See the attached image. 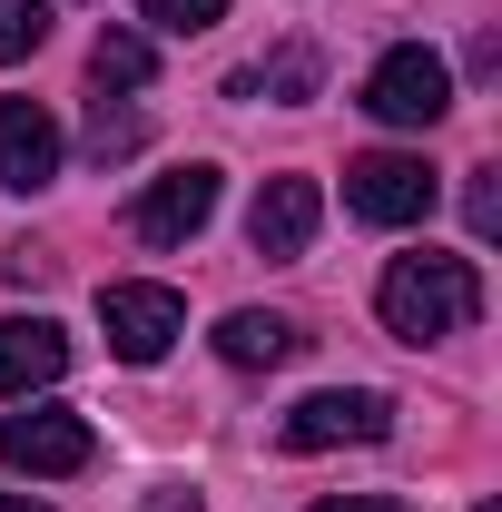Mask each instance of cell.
<instances>
[{
    "mask_svg": "<svg viewBox=\"0 0 502 512\" xmlns=\"http://www.w3.org/2000/svg\"><path fill=\"white\" fill-rule=\"evenodd\" d=\"M375 316H384V335H404V345H443V335H463V325L483 316V276H473V256L414 247V256L384 266Z\"/></svg>",
    "mask_w": 502,
    "mask_h": 512,
    "instance_id": "obj_1",
    "label": "cell"
},
{
    "mask_svg": "<svg viewBox=\"0 0 502 512\" xmlns=\"http://www.w3.org/2000/svg\"><path fill=\"white\" fill-rule=\"evenodd\" d=\"M365 109H375L384 128H434L443 109H453V69H443L424 40H404V50H384V60L365 69Z\"/></svg>",
    "mask_w": 502,
    "mask_h": 512,
    "instance_id": "obj_2",
    "label": "cell"
},
{
    "mask_svg": "<svg viewBox=\"0 0 502 512\" xmlns=\"http://www.w3.org/2000/svg\"><path fill=\"white\" fill-rule=\"evenodd\" d=\"M434 197H443V178L424 158H404V148H375V158L345 168V207L365 227H414V217H434Z\"/></svg>",
    "mask_w": 502,
    "mask_h": 512,
    "instance_id": "obj_3",
    "label": "cell"
},
{
    "mask_svg": "<svg viewBox=\"0 0 502 512\" xmlns=\"http://www.w3.org/2000/svg\"><path fill=\"white\" fill-rule=\"evenodd\" d=\"M394 434V404H384L375 384H335V394H306L286 424H276V444L286 453H325V444H384Z\"/></svg>",
    "mask_w": 502,
    "mask_h": 512,
    "instance_id": "obj_4",
    "label": "cell"
},
{
    "mask_svg": "<svg viewBox=\"0 0 502 512\" xmlns=\"http://www.w3.org/2000/svg\"><path fill=\"white\" fill-rule=\"evenodd\" d=\"M99 453V434L69 414V404H30V414H10L0 424V463L10 473H30V483H60V473H79Z\"/></svg>",
    "mask_w": 502,
    "mask_h": 512,
    "instance_id": "obj_5",
    "label": "cell"
},
{
    "mask_svg": "<svg viewBox=\"0 0 502 512\" xmlns=\"http://www.w3.org/2000/svg\"><path fill=\"white\" fill-rule=\"evenodd\" d=\"M99 325H109V355L119 365H158L188 335V306L168 286H99Z\"/></svg>",
    "mask_w": 502,
    "mask_h": 512,
    "instance_id": "obj_6",
    "label": "cell"
},
{
    "mask_svg": "<svg viewBox=\"0 0 502 512\" xmlns=\"http://www.w3.org/2000/svg\"><path fill=\"white\" fill-rule=\"evenodd\" d=\"M207 217H217V168H207V158L168 168V178H148V188H138V207H128V227H138L148 247H188Z\"/></svg>",
    "mask_w": 502,
    "mask_h": 512,
    "instance_id": "obj_7",
    "label": "cell"
},
{
    "mask_svg": "<svg viewBox=\"0 0 502 512\" xmlns=\"http://www.w3.org/2000/svg\"><path fill=\"white\" fill-rule=\"evenodd\" d=\"M315 217H325V188H315V178H266L256 207H247V247L256 256H306Z\"/></svg>",
    "mask_w": 502,
    "mask_h": 512,
    "instance_id": "obj_8",
    "label": "cell"
},
{
    "mask_svg": "<svg viewBox=\"0 0 502 512\" xmlns=\"http://www.w3.org/2000/svg\"><path fill=\"white\" fill-rule=\"evenodd\" d=\"M60 178V119L40 99H0V188H50Z\"/></svg>",
    "mask_w": 502,
    "mask_h": 512,
    "instance_id": "obj_9",
    "label": "cell"
},
{
    "mask_svg": "<svg viewBox=\"0 0 502 512\" xmlns=\"http://www.w3.org/2000/svg\"><path fill=\"white\" fill-rule=\"evenodd\" d=\"M69 375V335L50 316H0V394H40Z\"/></svg>",
    "mask_w": 502,
    "mask_h": 512,
    "instance_id": "obj_10",
    "label": "cell"
},
{
    "mask_svg": "<svg viewBox=\"0 0 502 512\" xmlns=\"http://www.w3.org/2000/svg\"><path fill=\"white\" fill-rule=\"evenodd\" d=\"M296 345H306V335L276 316V306H237V316H217V355L247 365V375H256V365H286Z\"/></svg>",
    "mask_w": 502,
    "mask_h": 512,
    "instance_id": "obj_11",
    "label": "cell"
},
{
    "mask_svg": "<svg viewBox=\"0 0 502 512\" xmlns=\"http://www.w3.org/2000/svg\"><path fill=\"white\" fill-rule=\"evenodd\" d=\"M315 79H325L315 50H276V60L237 69V79H227V99H315Z\"/></svg>",
    "mask_w": 502,
    "mask_h": 512,
    "instance_id": "obj_12",
    "label": "cell"
},
{
    "mask_svg": "<svg viewBox=\"0 0 502 512\" xmlns=\"http://www.w3.org/2000/svg\"><path fill=\"white\" fill-rule=\"evenodd\" d=\"M148 69H158V50H148L138 30H99V40H89V79H99V89H148Z\"/></svg>",
    "mask_w": 502,
    "mask_h": 512,
    "instance_id": "obj_13",
    "label": "cell"
},
{
    "mask_svg": "<svg viewBox=\"0 0 502 512\" xmlns=\"http://www.w3.org/2000/svg\"><path fill=\"white\" fill-rule=\"evenodd\" d=\"M40 40H50V0H0V69L30 60Z\"/></svg>",
    "mask_w": 502,
    "mask_h": 512,
    "instance_id": "obj_14",
    "label": "cell"
},
{
    "mask_svg": "<svg viewBox=\"0 0 502 512\" xmlns=\"http://www.w3.org/2000/svg\"><path fill=\"white\" fill-rule=\"evenodd\" d=\"M138 138H148V119H138V109H109V99L89 109V158H99V168H109V158H128Z\"/></svg>",
    "mask_w": 502,
    "mask_h": 512,
    "instance_id": "obj_15",
    "label": "cell"
},
{
    "mask_svg": "<svg viewBox=\"0 0 502 512\" xmlns=\"http://www.w3.org/2000/svg\"><path fill=\"white\" fill-rule=\"evenodd\" d=\"M138 10H148V30H168V40H197V30L227 20V0H138Z\"/></svg>",
    "mask_w": 502,
    "mask_h": 512,
    "instance_id": "obj_16",
    "label": "cell"
},
{
    "mask_svg": "<svg viewBox=\"0 0 502 512\" xmlns=\"http://www.w3.org/2000/svg\"><path fill=\"white\" fill-rule=\"evenodd\" d=\"M463 217H473V237H493V227H502V188H493V168H473V178H463Z\"/></svg>",
    "mask_w": 502,
    "mask_h": 512,
    "instance_id": "obj_17",
    "label": "cell"
},
{
    "mask_svg": "<svg viewBox=\"0 0 502 512\" xmlns=\"http://www.w3.org/2000/svg\"><path fill=\"white\" fill-rule=\"evenodd\" d=\"M138 512H207V503H197L188 483H158V493H148V503H138Z\"/></svg>",
    "mask_w": 502,
    "mask_h": 512,
    "instance_id": "obj_18",
    "label": "cell"
},
{
    "mask_svg": "<svg viewBox=\"0 0 502 512\" xmlns=\"http://www.w3.org/2000/svg\"><path fill=\"white\" fill-rule=\"evenodd\" d=\"M315 512H404L394 493H335V503H315Z\"/></svg>",
    "mask_w": 502,
    "mask_h": 512,
    "instance_id": "obj_19",
    "label": "cell"
},
{
    "mask_svg": "<svg viewBox=\"0 0 502 512\" xmlns=\"http://www.w3.org/2000/svg\"><path fill=\"white\" fill-rule=\"evenodd\" d=\"M0 512H50V503H30V493H0Z\"/></svg>",
    "mask_w": 502,
    "mask_h": 512,
    "instance_id": "obj_20",
    "label": "cell"
}]
</instances>
